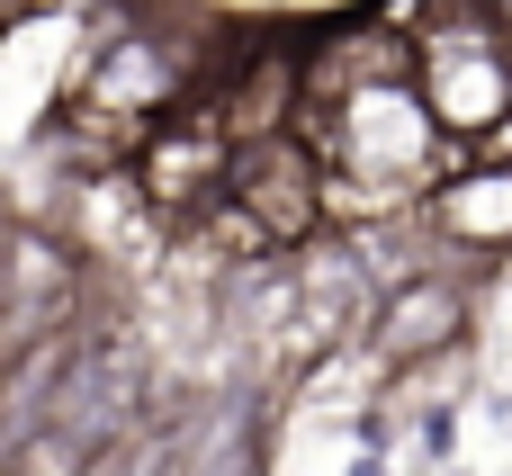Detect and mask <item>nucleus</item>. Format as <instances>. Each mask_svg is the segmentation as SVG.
<instances>
[{"mask_svg":"<svg viewBox=\"0 0 512 476\" xmlns=\"http://www.w3.org/2000/svg\"><path fill=\"white\" fill-rule=\"evenodd\" d=\"M306 144L324 153V207H396L414 180H432L441 117L423 108L414 72H369L315 99Z\"/></svg>","mask_w":512,"mask_h":476,"instance_id":"obj_1","label":"nucleus"},{"mask_svg":"<svg viewBox=\"0 0 512 476\" xmlns=\"http://www.w3.org/2000/svg\"><path fill=\"white\" fill-rule=\"evenodd\" d=\"M414 90L441 135H486L512 117V36L495 0H423L414 27Z\"/></svg>","mask_w":512,"mask_h":476,"instance_id":"obj_2","label":"nucleus"},{"mask_svg":"<svg viewBox=\"0 0 512 476\" xmlns=\"http://www.w3.org/2000/svg\"><path fill=\"white\" fill-rule=\"evenodd\" d=\"M225 207H243L261 243H306L324 225V153L306 135H243L225 162Z\"/></svg>","mask_w":512,"mask_h":476,"instance_id":"obj_3","label":"nucleus"},{"mask_svg":"<svg viewBox=\"0 0 512 476\" xmlns=\"http://www.w3.org/2000/svg\"><path fill=\"white\" fill-rule=\"evenodd\" d=\"M135 423H144V360H135L117 333L81 342V351H72V369H63V387H54L45 432H63L81 459H99V450H108V441H126Z\"/></svg>","mask_w":512,"mask_h":476,"instance_id":"obj_4","label":"nucleus"},{"mask_svg":"<svg viewBox=\"0 0 512 476\" xmlns=\"http://www.w3.org/2000/svg\"><path fill=\"white\" fill-rule=\"evenodd\" d=\"M225 162H234L225 108H162L135 144V189L162 198V207H189V198L225 189Z\"/></svg>","mask_w":512,"mask_h":476,"instance_id":"obj_5","label":"nucleus"},{"mask_svg":"<svg viewBox=\"0 0 512 476\" xmlns=\"http://www.w3.org/2000/svg\"><path fill=\"white\" fill-rule=\"evenodd\" d=\"M459 324H468V297H459L450 279H405V288L378 306V351H387V360H432V351L459 342Z\"/></svg>","mask_w":512,"mask_h":476,"instance_id":"obj_6","label":"nucleus"},{"mask_svg":"<svg viewBox=\"0 0 512 476\" xmlns=\"http://www.w3.org/2000/svg\"><path fill=\"white\" fill-rule=\"evenodd\" d=\"M432 234H450L468 252H504L512 243V171H450L432 189Z\"/></svg>","mask_w":512,"mask_h":476,"instance_id":"obj_7","label":"nucleus"},{"mask_svg":"<svg viewBox=\"0 0 512 476\" xmlns=\"http://www.w3.org/2000/svg\"><path fill=\"white\" fill-rule=\"evenodd\" d=\"M81 476H171V441H135L126 432V441H108Z\"/></svg>","mask_w":512,"mask_h":476,"instance_id":"obj_8","label":"nucleus"},{"mask_svg":"<svg viewBox=\"0 0 512 476\" xmlns=\"http://www.w3.org/2000/svg\"><path fill=\"white\" fill-rule=\"evenodd\" d=\"M207 476H216V468H207ZM225 476H243V468H225Z\"/></svg>","mask_w":512,"mask_h":476,"instance_id":"obj_9","label":"nucleus"}]
</instances>
